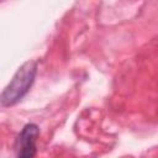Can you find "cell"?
<instances>
[{
	"label": "cell",
	"mask_w": 158,
	"mask_h": 158,
	"mask_svg": "<svg viewBox=\"0 0 158 158\" xmlns=\"http://www.w3.org/2000/svg\"><path fill=\"white\" fill-rule=\"evenodd\" d=\"M37 75V63L35 60L25 62L14 74L10 83L1 93L0 101L4 107L17 104L31 89Z\"/></svg>",
	"instance_id": "cell-1"
},
{
	"label": "cell",
	"mask_w": 158,
	"mask_h": 158,
	"mask_svg": "<svg viewBox=\"0 0 158 158\" xmlns=\"http://www.w3.org/2000/svg\"><path fill=\"white\" fill-rule=\"evenodd\" d=\"M40 135V128L36 123H27L23 126L19 136V152L16 158H35L37 148L36 142Z\"/></svg>",
	"instance_id": "cell-2"
}]
</instances>
